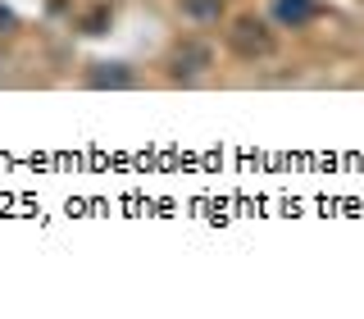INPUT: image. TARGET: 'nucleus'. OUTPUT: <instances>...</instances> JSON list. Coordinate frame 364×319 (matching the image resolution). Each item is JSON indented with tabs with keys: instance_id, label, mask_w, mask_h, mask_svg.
<instances>
[{
	"instance_id": "7ed1b4c3",
	"label": "nucleus",
	"mask_w": 364,
	"mask_h": 319,
	"mask_svg": "<svg viewBox=\"0 0 364 319\" xmlns=\"http://www.w3.org/2000/svg\"><path fill=\"white\" fill-rule=\"evenodd\" d=\"M273 14L282 23H291V28H301V23H310V14H314V0H278Z\"/></svg>"
},
{
	"instance_id": "20e7f679",
	"label": "nucleus",
	"mask_w": 364,
	"mask_h": 319,
	"mask_svg": "<svg viewBox=\"0 0 364 319\" xmlns=\"http://www.w3.org/2000/svg\"><path fill=\"white\" fill-rule=\"evenodd\" d=\"M182 9H187L191 19L205 23V19H219L223 14V0H182Z\"/></svg>"
},
{
	"instance_id": "f257e3e1",
	"label": "nucleus",
	"mask_w": 364,
	"mask_h": 319,
	"mask_svg": "<svg viewBox=\"0 0 364 319\" xmlns=\"http://www.w3.org/2000/svg\"><path fill=\"white\" fill-rule=\"evenodd\" d=\"M232 46L242 55H269L273 51V37H269V28L259 19H242V23H237V32H232Z\"/></svg>"
},
{
	"instance_id": "f03ea898",
	"label": "nucleus",
	"mask_w": 364,
	"mask_h": 319,
	"mask_svg": "<svg viewBox=\"0 0 364 319\" xmlns=\"http://www.w3.org/2000/svg\"><path fill=\"white\" fill-rule=\"evenodd\" d=\"M200 68H210V46L187 41V46H182V51L173 55V73H178V78H196Z\"/></svg>"
}]
</instances>
